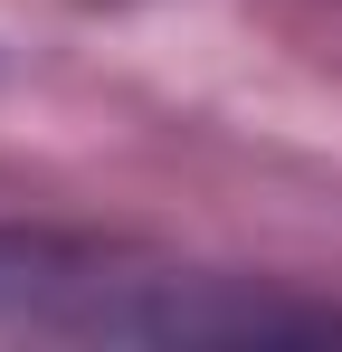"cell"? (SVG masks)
I'll use <instances>...</instances> for the list:
<instances>
[{"label":"cell","instance_id":"6da1fadb","mask_svg":"<svg viewBox=\"0 0 342 352\" xmlns=\"http://www.w3.org/2000/svg\"><path fill=\"white\" fill-rule=\"evenodd\" d=\"M0 333L57 343H323L342 314L67 238H0Z\"/></svg>","mask_w":342,"mask_h":352}]
</instances>
